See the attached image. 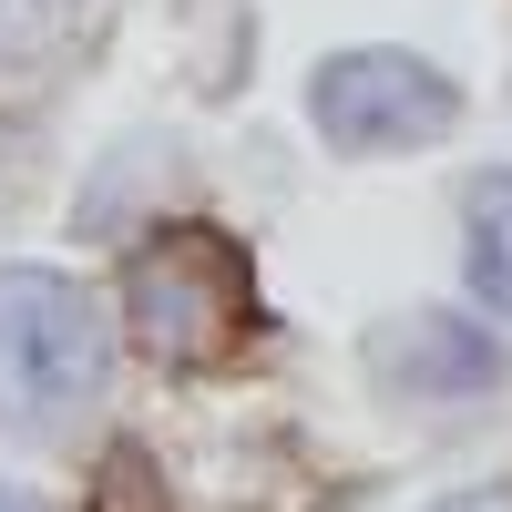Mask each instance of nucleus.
Listing matches in <instances>:
<instances>
[{"mask_svg":"<svg viewBox=\"0 0 512 512\" xmlns=\"http://www.w3.org/2000/svg\"><path fill=\"white\" fill-rule=\"evenodd\" d=\"M113 379V328L103 308L52 267H0V420L21 431H62L93 410Z\"/></svg>","mask_w":512,"mask_h":512,"instance_id":"nucleus-1","label":"nucleus"},{"mask_svg":"<svg viewBox=\"0 0 512 512\" xmlns=\"http://www.w3.org/2000/svg\"><path fill=\"white\" fill-rule=\"evenodd\" d=\"M123 308H134V338L164 369H205L226 359L236 338L256 328V287H246V256L216 226H164L134 277H123Z\"/></svg>","mask_w":512,"mask_h":512,"instance_id":"nucleus-2","label":"nucleus"},{"mask_svg":"<svg viewBox=\"0 0 512 512\" xmlns=\"http://www.w3.org/2000/svg\"><path fill=\"white\" fill-rule=\"evenodd\" d=\"M308 113H318V134L338 154H400V144L451 134L461 93L431 62H410V52H338V62H318Z\"/></svg>","mask_w":512,"mask_h":512,"instance_id":"nucleus-3","label":"nucleus"},{"mask_svg":"<svg viewBox=\"0 0 512 512\" xmlns=\"http://www.w3.org/2000/svg\"><path fill=\"white\" fill-rule=\"evenodd\" d=\"M369 369L410 400H461V390L502 379V349H492V328H461L451 308H420V318H390L369 338Z\"/></svg>","mask_w":512,"mask_h":512,"instance_id":"nucleus-4","label":"nucleus"},{"mask_svg":"<svg viewBox=\"0 0 512 512\" xmlns=\"http://www.w3.org/2000/svg\"><path fill=\"white\" fill-rule=\"evenodd\" d=\"M472 287L492 308H512V175L472 185Z\"/></svg>","mask_w":512,"mask_h":512,"instance_id":"nucleus-5","label":"nucleus"},{"mask_svg":"<svg viewBox=\"0 0 512 512\" xmlns=\"http://www.w3.org/2000/svg\"><path fill=\"white\" fill-rule=\"evenodd\" d=\"M246 0H195V93H236L246 72Z\"/></svg>","mask_w":512,"mask_h":512,"instance_id":"nucleus-6","label":"nucleus"},{"mask_svg":"<svg viewBox=\"0 0 512 512\" xmlns=\"http://www.w3.org/2000/svg\"><path fill=\"white\" fill-rule=\"evenodd\" d=\"M72 31V0H0V52H52Z\"/></svg>","mask_w":512,"mask_h":512,"instance_id":"nucleus-7","label":"nucleus"},{"mask_svg":"<svg viewBox=\"0 0 512 512\" xmlns=\"http://www.w3.org/2000/svg\"><path fill=\"white\" fill-rule=\"evenodd\" d=\"M441 512H512V492H451Z\"/></svg>","mask_w":512,"mask_h":512,"instance_id":"nucleus-8","label":"nucleus"},{"mask_svg":"<svg viewBox=\"0 0 512 512\" xmlns=\"http://www.w3.org/2000/svg\"><path fill=\"white\" fill-rule=\"evenodd\" d=\"M0 512H41V502H31V492H11V482H0Z\"/></svg>","mask_w":512,"mask_h":512,"instance_id":"nucleus-9","label":"nucleus"}]
</instances>
